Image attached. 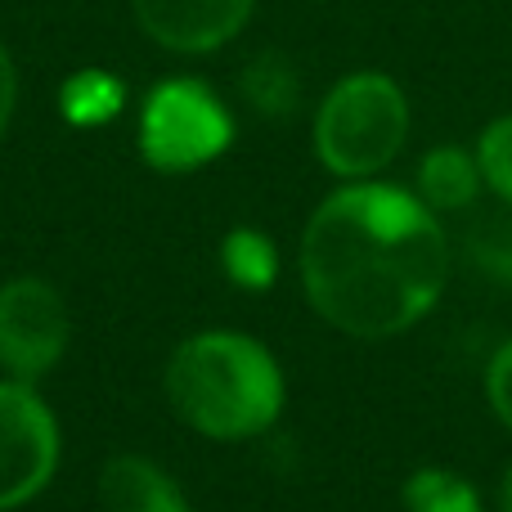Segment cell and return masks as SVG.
Instances as JSON below:
<instances>
[{
  "label": "cell",
  "instance_id": "6da1fadb",
  "mask_svg": "<svg viewBox=\"0 0 512 512\" xmlns=\"http://www.w3.org/2000/svg\"><path fill=\"white\" fill-rule=\"evenodd\" d=\"M450 243L418 194L382 180H346L301 234V288L324 324L382 342L441 301Z\"/></svg>",
  "mask_w": 512,
  "mask_h": 512
},
{
  "label": "cell",
  "instance_id": "7a4b0ae2",
  "mask_svg": "<svg viewBox=\"0 0 512 512\" xmlns=\"http://www.w3.org/2000/svg\"><path fill=\"white\" fill-rule=\"evenodd\" d=\"M167 400L180 423L212 441H248L283 414V373L256 337L212 328L176 346Z\"/></svg>",
  "mask_w": 512,
  "mask_h": 512
},
{
  "label": "cell",
  "instance_id": "3957f363",
  "mask_svg": "<svg viewBox=\"0 0 512 512\" xmlns=\"http://www.w3.org/2000/svg\"><path fill=\"white\" fill-rule=\"evenodd\" d=\"M409 140V99L387 72H351L315 113V153L333 176L373 180Z\"/></svg>",
  "mask_w": 512,
  "mask_h": 512
},
{
  "label": "cell",
  "instance_id": "277c9868",
  "mask_svg": "<svg viewBox=\"0 0 512 512\" xmlns=\"http://www.w3.org/2000/svg\"><path fill=\"white\" fill-rule=\"evenodd\" d=\"M234 144V117L207 81L171 77L149 90L140 113V153L153 171L189 176Z\"/></svg>",
  "mask_w": 512,
  "mask_h": 512
},
{
  "label": "cell",
  "instance_id": "5b68a950",
  "mask_svg": "<svg viewBox=\"0 0 512 512\" xmlns=\"http://www.w3.org/2000/svg\"><path fill=\"white\" fill-rule=\"evenodd\" d=\"M59 468V423L32 382H0V512L32 504Z\"/></svg>",
  "mask_w": 512,
  "mask_h": 512
},
{
  "label": "cell",
  "instance_id": "8992f818",
  "mask_svg": "<svg viewBox=\"0 0 512 512\" xmlns=\"http://www.w3.org/2000/svg\"><path fill=\"white\" fill-rule=\"evenodd\" d=\"M68 306L45 279H14L0 288V369L14 382H36L68 351Z\"/></svg>",
  "mask_w": 512,
  "mask_h": 512
},
{
  "label": "cell",
  "instance_id": "52a82bcc",
  "mask_svg": "<svg viewBox=\"0 0 512 512\" xmlns=\"http://www.w3.org/2000/svg\"><path fill=\"white\" fill-rule=\"evenodd\" d=\"M140 27L176 54H212L248 27L256 0H131Z\"/></svg>",
  "mask_w": 512,
  "mask_h": 512
},
{
  "label": "cell",
  "instance_id": "ba28073f",
  "mask_svg": "<svg viewBox=\"0 0 512 512\" xmlns=\"http://www.w3.org/2000/svg\"><path fill=\"white\" fill-rule=\"evenodd\" d=\"M104 512H189L180 486L140 454H117L99 472Z\"/></svg>",
  "mask_w": 512,
  "mask_h": 512
},
{
  "label": "cell",
  "instance_id": "9c48e42d",
  "mask_svg": "<svg viewBox=\"0 0 512 512\" xmlns=\"http://www.w3.org/2000/svg\"><path fill=\"white\" fill-rule=\"evenodd\" d=\"M481 185H486V180H481L477 149L468 153V149H459V144H441V149H432L418 162L414 194L441 216V212H468L481 198Z\"/></svg>",
  "mask_w": 512,
  "mask_h": 512
},
{
  "label": "cell",
  "instance_id": "30bf717a",
  "mask_svg": "<svg viewBox=\"0 0 512 512\" xmlns=\"http://www.w3.org/2000/svg\"><path fill=\"white\" fill-rule=\"evenodd\" d=\"M122 104H126V86L113 72H99V68L77 72L59 90V108L72 126H104L122 113Z\"/></svg>",
  "mask_w": 512,
  "mask_h": 512
},
{
  "label": "cell",
  "instance_id": "8fae6325",
  "mask_svg": "<svg viewBox=\"0 0 512 512\" xmlns=\"http://www.w3.org/2000/svg\"><path fill=\"white\" fill-rule=\"evenodd\" d=\"M409 512H486L481 490L450 468H418L400 490Z\"/></svg>",
  "mask_w": 512,
  "mask_h": 512
},
{
  "label": "cell",
  "instance_id": "7c38bea8",
  "mask_svg": "<svg viewBox=\"0 0 512 512\" xmlns=\"http://www.w3.org/2000/svg\"><path fill=\"white\" fill-rule=\"evenodd\" d=\"M243 95L252 99L256 113L265 117H283L297 108L301 99V77L283 54H256L243 72Z\"/></svg>",
  "mask_w": 512,
  "mask_h": 512
},
{
  "label": "cell",
  "instance_id": "4fadbf2b",
  "mask_svg": "<svg viewBox=\"0 0 512 512\" xmlns=\"http://www.w3.org/2000/svg\"><path fill=\"white\" fill-rule=\"evenodd\" d=\"M221 265L225 274H230L239 288L248 292H261L274 283V274H279V252H274V243L265 239L261 230H230L221 243Z\"/></svg>",
  "mask_w": 512,
  "mask_h": 512
},
{
  "label": "cell",
  "instance_id": "5bb4252c",
  "mask_svg": "<svg viewBox=\"0 0 512 512\" xmlns=\"http://www.w3.org/2000/svg\"><path fill=\"white\" fill-rule=\"evenodd\" d=\"M468 256L481 274L512 283V207L495 216H481L468 230Z\"/></svg>",
  "mask_w": 512,
  "mask_h": 512
},
{
  "label": "cell",
  "instance_id": "9a60e30c",
  "mask_svg": "<svg viewBox=\"0 0 512 512\" xmlns=\"http://www.w3.org/2000/svg\"><path fill=\"white\" fill-rule=\"evenodd\" d=\"M477 162H481V180L490 194H499V203L512 207V113L495 117L477 140Z\"/></svg>",
  "mask_w": 512,
  "mask_h": 512
},
{
  "label": "cell",
  "instance_id": "2e32d148",
  "mask_svg": "<svg viewBox=\"0 0 512 512\" xmlns=\"http://www.w3.org/2000/svg\"><path fill=\"white\" fill-rule=\"evenodd\" d=\"M486 400L495 418L512 432V342H504L486 364Z\"/></svg>",
  "mask_w": 512,
  "mask_h": 512
},
{
  "label": "cell",
  "instance_id": "e0dca14e",
  "mask_svg": "<svg viewBox=\"0 0 512 512\" xmlns=\"http://www.w3.org/2000/svg\"><path fill=\"white\" fill-rule=\"evenodd\" d=\"M14 99H18V72H14L9 50L0 45V135H5L9 117H14Z\"/></svg>",
  "mask_w": 512,
  "mask_h": 512
},
{
  "label": "cell",
  "instance_id": "ac0fdd59",
  "mask_svg": "<svg viewBox=\"0 0 512 512\" xmlns=\"http://www.w3.org/2000/svg\"><path fill=\"white\" fill-rule=\"evenodd\" d=\"M499 512H512V463L504 468V481H499Z\"/></svg>",
  "mask_w": 512,
  "mask_h": 512
}]
</instances>
